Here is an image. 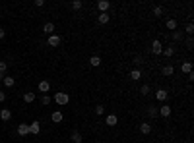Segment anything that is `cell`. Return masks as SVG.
<instances>
[{"label":"cell","instance_id":"6da1fadb","mask_svg":"<svg viewBox=\"0 0 194 143\" xmlns=\"http://www.w3.org/2000/svg\"><path fill=\"white\" fill-rule=\"evenodd\" d=\"M55 103L56 104H68V101H70V97H68V93H56L55 97Z\"/></svg>","mask_w":194,"mask_h":143},{"label":"cell","instance_id":"7a4b0ae2","mask_svg":"<svg viewBox=\"0 0 194 143\" xmlns=\"http://www.w3.org/2000/svg\"><path fill=\"white\" fill-rule=\"evenodd\" d=\"M97 8H99V12H101V14H107V10L111 8V2H109V0H99V2H97Z\"/></svg>","mask_w":194,"mask_h":143},{"label":"cell","instance_id":"3957f363","mask_svg":"<svg viewBox=\"0 0 194 143\" xmlns=\"http://www.w3.org/2000/svg\"><path fill=\"white\" fill-rule=\"evenodd\" d=\"M151 52H154V54H161V52H163L161 41H154V43H151Z\"/></svg>","mask_w":194,"mask_h":143},{"label":"cell","instance_id":"277c9868","mask_svg":"<svg viewBox=\"0 0 194 143\" xmlns=\"http://www.w3.org/2000/svg\"><path fill=\"white\" fill-rule=\"evenodd\" d=\"M159 116H163V118H169L171 116V107L169 104H163V107H159Z\"/></svg>","mask_w":194,"mask_h":143},{"label":"cell","instance_id":"5b68a950","mask_svg":"<svg viewBox=\"0 0 194 143\" xmlns=\"http://www.w3.org/2000/svg\"><path fill=\"white\" fill-rule=\"evenodd\" d=\"M41 132V122H31L29 124V133H33V136H37V133Z\"/></svg>","mask_w":194,"mask_h":143},{"label":"cell","instance_id":"8992f818","mask_svg":"<svg viewBox=\"0 0 194 143\" xmlns=\"http://www.w3.org/2000/svg\"><path fill=\"white\" fill-rule=\"evenodd\" d=\"M37 89H39V91L41 93H43V95H45V93H49V89H51V83H49V81H39V85H37Z\"/></svg>","mask_w":194,"mask_h":143},{"label":"cell","instance_id":"52a82bcc","mask_svg":"<svg viewBox=\"0 0 194 143\" xmlns=\"http://www.w3.org/2000/svg\"><path fill=\"white\" fill-rule=\"evenodd\" d=\"M18 133H19V136H29V124H19L18 126Z\"/></svg>","mask_w":194,"mask_h":143},{"label":"cell","instance_id":"ba28073f","mask_svg":"<svg viewBox=\"0 0 194 143\" xmlns=\"http://www.w3.org/2000/svg\"><path fill=\"white\" fill-rule=\"evenodd\" d=\"M140 132H142L144 136L151 133V124H150V122H142V124H140Z\"/></svg>","mask_w":194,"mask_h":143},{"label":"cell","instance_id":"9c48e42d","mask_svg":"<svg viewBox=\"0 0 194 143\" xmlns=\"http://www.w3.org/2000/svg\"><path fill=\"white\" fill-rule=\"evenodd\" d=\"M105 122H107V126H111V128H113V126H117V124H118V118L115 116V114H109Z\"/></svg>","mask_w":194,"mask_h":143},{"label":"cell","instance_id":"30bf717a","mask_svg":"<svg viewBox=\"0 0 194 143\" xmlns=\"http://www.w3.org/2000/svg\"><path fill=\"white\" fill-rule=\"evenodd\" d=\"M130 79H134V81H140V79H142V72H140L138 68H134V70L130 72Z\"/></svg>","mask_w":194,"mask_h":143},{"label":"cell","instance_id":"8fae6325","mask_svg":"<svg viewBox=\"0 0 194 143\" xmlns=\"http://www.w3.org/2000/svg\"><path fill=\"white\" fill-rule=\"evenodd\" d=\"M167 95H169V93L165 91V89H157V91H155V97H157V101H167Z\"/></svg>","mask_w":194,"mask_h":143},{"label":"cell","instance_id":"7c38bea8","mask_svg":"<svg viewBox=\"0 0 194 143\" xmlns=\"http://www.w3.org/2000/svg\"><path fill=\"white\" fill-rule=\"evenodd\" d=\"M181 72L183 73H192V64L190 62H183L181 64Z\"/></svg>","mask_w":194,"mask_h":143},{"label":"cell","instance_id":"4fadbf2b","mask_svg":"<svg viewBox=\"0 0 194 143\" xmlns=\"http://www.w3.org/2000/svg\"><path fill=\"white\" fill-rule=\"evenodd\" d=\"M49 44H51V47H58L60 44V37L58 35H51L49 37Z\"/></svg>","mask_w":194,"mask_h":143},{"label":"cell","instance_id":"5bb4252c","mask_svg":"<svg viewBox=\"0 0 194 143\" xmlns=\"http://www.w3.org/2000/svg\"><path fill=\"white\" fill-rule=\"evenodd\" d=\"M0 118H2L4 122H8V120L12 118V110H10V108H4L2 112H0Z\"/></svg>","mask_w":194,"mask_h":143},{"label":"cell","instance_id":"9a60e30c","mask_svg":"<svg viewBox=\"0 0 194 143\" xmlns=\"http://www.w3.org/2000/svg\"><path fill=\"white\" fill-rule=\"evenodd\" d=\"M52 31H55V23H45V27H43V33H47V35H52Z\"/></svg>","mask_w":194,"mask_h":143},{"label":"cell","instance_id":"2e32d148","mask_svg":"<svg viewBox=\"0 0 194 143\" xmlns=\"http://www.w3.org/2000/svg\"><path fill=\"white\" fill-rule=\"evenodd\" d=\"M161 54L165 56V58H171V56L175 54V48H173V47H167V48H163V52H161Z\"/></svg>","mask_w":194,"mask_h":143},{"label":"cell","instance_id":"e0dca14e","mask_svg":"<svg viewBox=\"0 0 194 143\" xmlns=\"http://www.w3.org/2000/svg\"><path fill=\"white\" fill-rule=\"evenodd\" d=\"M2 81H4V85H6V87H14V83H16V79H14V77H10V76H6Z\"/></svg>","mask_w":194,"mask_h":143},{"label":"cell","instance_id":"ac0fdd59","mask_svg":"<svg viewBox=\"0 0 194 143\" xmlns=\"http://www.w3.org/2000/svg\"><path fill=\"white\" fill-rule=\"evenodd\" d=\"M52 122H56V124H58V122H62V112H60V110H56V112H52Z\"/></svg>","mask_w":194,"mask_h":143},{"label":"cell","instance_id":"d6986e66","mask_svg":"<svg viewBox=\"0 0 194 143\" xmlns=\"http://www.w3.org/2000/svg\"><path fill=\"white\" fill-rule=\"evenodd\" d=\"M89 64H91L93 68L101 66V58H99V56H91V58H89Z\"/></svg>","mask_w":194,"mask_h":143},{"label":"cell","instance_id":"ffe728a7","mask_svg":"<svg viewBox=\"0 0 194 143\" xmlns=\"http://www.w3.org/2000/svg\"><path fill=\"white\" fill-rule=\"evenodd\" d=\"M23 101L25 103H33L35 101V93H23Z\"/></svg>","mask_w":194,"mask_h":143},{"label":"cell","instance_id":"44dd1931","mask_svg":"<svg viewBox=\"0 0 194 143\" xmlns=\"http://www.w3.org/2000/svg\"><path fill=\"white\" fill-rule=\"evenodd\" d=\"M72 141L74 143H82V133L80 132H72Z\"/></svg>","mask_w":194,"mask_h":143},{"label":"cell","instance_id":"7402d4cb","mask_svg":"<svg viewBox=\"0 0 194 143\" xmlns=\"http://www.w3.org/2000/svg\"><path fill=\"white\" fill-rule=\"evenodd\" d=\"M167 29H171V31L177 29V19H167Z\"/></svg>","mask_w":194,"mask_h":143},{"label":"cell","instance_id":"603a6c76","mask_svg":"<svg viewBox=\"0 0 194 143\" xmlns=\"http://www.w3.org/2000/svg\"><path fill=\"white\" fill-rule=\"evenodd\" d=\"M173 72H175V68L169 64V66H165L163 68V76H173Z\"/></svg>","mask_w":194,"mask_h":143},{"label":"cell","instance_id":"cb8c5ba5","mask_svg":"<svg viewBox=\"0 0 194 143\" xmlns=\"http://www.w3.org/2000/svg\"><path fill=\"white\" fill-rule=\"evenodd\" d=\"M70 6H72V10H80V8L84 6V2H82V0H74V2L70 4Z\"/></svg>","mask_w":194,"mask_h":143},{"label":"cell","instance_id":"d4e9b609","mask_svg":"<svg viewBox=\"0 0 194 143\" xmlns=\"http://www.w3.org/2000/svg\"><path fill=\"white\" fill-rule=\"evenodd\" d=\"M150 91H151V89H150V85H148V83H144L142 87H140V93H142V95H150Z\"/></svg>","mask_w":194,"mask_h":143},{"label":"cell","instance_id":"484cf974","mask_svg":"<svg viewBox=\"0 0 194 143\" xmlns=\"http://www.w3.org/2000/svg\"><path fill=\"white\" fill-rule=\"evenodd\" d=\"M99 23H109V14H99Z\"/></svg>","mask_w":194,"mask_h":143},{"label":"cell","instance_id":"4316f807","mask_svg":"<svg viewBox=\"0 0 194 143\" xmlns=\"http://www.w3.org/2000/svg\"><path fill=\"white\" fill-rule=\"evenodd\" d=\"M148 114H150L151 118H155V116H157V114H159V110L155 108V107H150V108H148Z\"/></svg>","mask_w":194,"mask_h":143},{"label":"cell","instance_id":"83f0119b","mask_svg":"<svg viewBox=\"0 0 194 143\" xmlns=\"http://www.w3.org/2000/svg\"><path fill=\"white\" fill-rule=\"evenodd\" d=\"M154 16H157V18H159V16H163V6H155L154 8Z\"/></svg>","mask_w":194,"mask_h":143},{"label":"cell","instance_id":"f1b7e54d","mask_svg":"<svg viewBox=\"0 0 194 143\" xmlns=\"http://www.w3.org/2000/svg\"><path fill=\"white\" fill-rule=\"evenodd\" d=\"M49 103H51V97H49V95H43V97H41V104H43V107H47Z\"/></svg>","mask_w":194,"mask_h":143},{"label":"cell","instance_id":"f546056e","mask_svg":"<svg viewBox=\"0 0 194 143\" xmlns=\"http://www.w3.org/2000/svg\"><path fill=\"white\" fill-rule=\"evenodd\" d=\"M103 112H105V107H103V104H97V107H95V114H99V116H101Z\"/></svg>","mask_w":194,"mask_h":143},{"label":"cell","instance_id":"4dcf8cb0","mask_svg":"<svg viewBox=\"0 0 194 143\" xmlns=\"http://www.w3.org/2000/svg\"><path fill=\"white\" fill-rule=\"evenodd\" d=\"M173 39L175 41H183V33H181V31H175V33H173Z\"/></svg>","mask_w":194,"mask_h":143},{"label":"cell","instance_id":"1f68e13d","mask_svg":"<svg viewBox=\"0 0 194 143\" xmlns=\"http://www.w3.org/2000/svg\"><path fill=\"white\" fill-rule=\"evenodd\" d=\"M184 31H187L188 35H192V33H194V25H192V23H188V25L184 27Z\"/></svg>","mask_w":194,"mask_h":143},{"label":"cell","instance_id":"d6a6232c","mask_svg":"<svg viewBox=\"0 0 194 143\" xmlns=\"http://www.w3.org/2000/svg\"><path fill=\"white\" fill-rule=\"evenodd\" d=\"M142 60H144V58H142V56H140V54H136V56H134V62H136V66H140V64H144Z\"/></svg>","mask_w":194,"mask_h":143},{"label":"cell","instance_id":"836d02e7","mask_svg":"<svg viewBox=\"0 0 194 143\" xmlns=\"http://www.w3.org/2000/svg\"><path fill=\"white\" fill-rule=\"evenodd\" d=\"M6 70H8V66H6L4 62H0V72H4V73H6Z\"/></svg>","mask_w":194,"mask_h":143},{"label":"cell","instance_id":"e575fe53","mask_svg":"<svg viewBox=\"0 0 194 143\" xmlns=\"http://www.w3.org/2000/svg\"><path fill=\"white\" fill-rule=\"evenodd\" d=\"M4 101H6V93L0 91V103H4Z\"/></svg>","mask_w":194,"mask_h":143},{"label":"cell","instance_id":"d590c367","mask_svg":"<svg viewBox=\"0 0 194 143\" xmlns=\"http://www.w3.org/2000/svg\"><path fill=\"white\" fill-rule=\"evenodd\" d=\"M35 6H39V8L45 6V0H35Z\"/></svg>","mask_w":194,"mask_h":143},{"label":"cell","instance_id":"8d00e7d4","mask_svg":"<svg viewBox=\"0 0 194 143\" xmlns=\"http://www.w3.org/2000/svg\"><path fill=\"white\" fill-rule=\"evenodd\" d=\"M192 44H194V43H192V39H187V47H188V48H192Z\"/></svg>","mask_w":194,"mask_h":143},{"label":"cell","instance_id":"74e56055","mask_svg":"<svg viewBox=\"0 0 194 143\" xmlns=\"http://www.w3.org/2000/svg\"><path fill=\"white\" fill-rule=\"evenodd\" d=\"M4 37H6V31H4L2 27H0V39H4Z\"/></svg>","mask_w":194,"mask_h":143},{"label":"cell","instance_id":"f35d334b","mask_svg":"<svg viewBox=\"0 0 194 143\" xmlns=\"http://www.w3.org/2000/svg\"><path fill=\"white\" fill-rule=\"evenodd\" d=\"M4 77H6V73H4V72H0V81H2Z\"/></svg>","mask_w":194,"mask_h":143},{"label":"cell","instance_id":"ab89813d","mask_svg":"<svg viewBox=\"0 0 194 143\" xmlns=\"http://www.w3.org/2000/svg\"><path fill=\"white\" fill-rule=\"evenodd\" d=\"M0 62H2V60H0Z\"/></svg>","mask_w":194,"mask_h":143}]
</instances>
